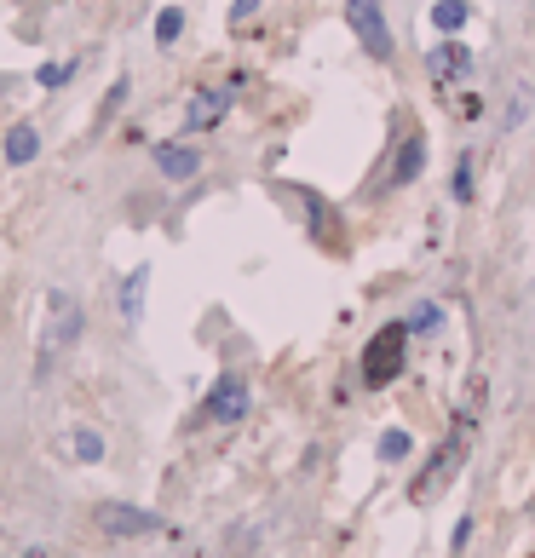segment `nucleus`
Returning <instances> with one entry per match:
<instances>
[{"label": "nucleus", "mask_w": 535, "mask_h": 558, "mask_svg": "<svg viewBox=\"0 0 535 558\" xmlns=\"http://www.w3.org/2000/svg\"><path fill=\"white\" fill-rule=\"evenodd\" d=\"M121 104H127V75H121L116 87H110V93H104V110H98V121H110L121 110Z\"/></svg>", "instance_id": "nucleus-20"}, {"label": "nucleus", "mask_w": 535, "mask_h": 558, "mask_svg": "<svg viewBox=\"0 0 535 558\" xmlns=\"http://www.w3.org/2000/svg\"><path fill=\"white\" fill-rule=\"evenodd\" d=\"M443 328V305L438 300H420L415 311H409V334H438Z\"/></svg>", "instance_id": "nucleus-15"}, {"label": "nucleus", "mask_w": 535, "mask_h": 558, "mask_svg": "<svg viewBox=\"0 0 535 558\" xmlns=\"http://www.w3.org/2000/svg\"><path fill=\"white\" fill-rule=\"evenodd\" d=\"M98 530L116 535V541H133V535H162L167 518L162 512H144V507H127V501H98Z\"/></svg>", "instance_id": "nucleus-4"}, {"label": "nucleus", "mask_w": 535, "mask_h": 558, "mask_svg": "<svg viewBox=\"0 0 535 558\" xmlns=\"http://www.w3.org/2000/svg\"><path fill=\"white\" fill-rule=\"evenodd\" d=\"M346 24L351 35L363 41L374 64H392V29H386V12H380V0H346Z\"/></svg>", "instance_id": "nucleus-3"}, {"label": "nucleus", "mask_w": 535, "mask_h": 558, "mask_svg": "<svg viewBox=\"0 0 535 558\" xmlns=\"http://www.w3.org/2000/svg\"><path fill=\"white\" fill-rule=\"evenodd\" d=\"M472 70V52L461 47V41H443L438 52H432V75H438V81H455V75H466Z\"/></svg>", "instance_id": "nucleus-12"}, {"label": "nucleus", "mask_w": 535, "mask_h": 558, "mask_svg": "<svg viewBox=\"0 0 535 558\" xmlns=\"http://www.w3.org/2000/svg\"><path fill=\"white\" fill-rule=\"evenodd\" d=\"M254 6H259V0H236V6H231V24H236V29H248V18H254Z\"/></svg>", "instance_id": "nucleus-22"}, {"label": "nucleus", "mask_w": 535, "mask_h": 558, "mask_svg": "<svg viewBox=\"0 0 535 558\" xmlns=\"http://www.w3.org/2000/svg\"><path fill=\"white\" fill-rule=\"evenodd\" d=\"M179 35H185V6H162V12H156V41L173 47Z\"/></svg>", "instance_id": "nucleus-16"}, {"label": "nucleus", "mask_w": 535, "mask_h": 558, "mask_svg": "<svg viewBox=\"0 0 535 558\" xmlns=\"http://www.w3.org/2000/svg\"><path fill=\"white\" fill-rule=\"evenodd\" d=\"M29 558H47V553H29Z\"/></svg>", "instance_id": "nucleus-23"}, {"label": "nucleus", "mask_w": 535, "mask_h": 558, "mask_svg": "<svg viewBox=\"0 0 535 558\" xmlns=\"http://www.w3.org/2000/svg\"><path fill=\"white\" fill-rule=\"evenodd\" d=\"M432 24H438L443 35H455V29L466 24V0H438V6H432Z\"/></svg>", "instance_id": "nucleus-17"}, {"label": "nucleus", "mask_w": 535, "mask_h": 558, "mask_svg": "<svg viewBox=\"0 0 535 558\" xmlns=\"http://www.w3.org/2000/svg\"><path fill=\"white\" fill-rule=\"evenodd\" d=\"M225 110H231V93H190L185 121L190 127H213V121H225Z\"/></svg>", "instance_id": "nucleus-10"}, {"label": "nucleus", "mask_w": 535, "mask_h": 558, "mask_svg": "<svg viewBox=\"0 0 535 558\" xmlns=\"http://www.w3.org/2000/svg\"><path fill=\"white\" fill-rule=\"evenodd\" d=\"M144 288H150V265H133V271L121 277V288H116V305H121V323L127 328L144 323Z\"/></svg>", "instance_id": "nucleus-7"}, {"label": "nucleus", "mask_w": 535, "mask_h": 558, "mask_svg": "<svg viewBox=\"0 0 535 558\" xmlns=\"http://www.w3.org/2000/svg\"><path fill=\"white\" fill-rule=\"evenodd\" d=\"M466 432H472V426L461 420V426H455V443H449V449H438V461H432V472H426V478L415 484V501H432V489L455 478V466H461V455H466Z\"/></svg>", "instance_id": "nucleus-6"}, {"label": "nucleus", "mask_w": 535, "mask_h": 558, "mask_svg": "<svg viewBox=\"0 0 535 558\" xmlns=\"http://www.w3.org/2000/svg\"><path fill=\"white\" fill-rule=\"evenodd\" d=\"M35 156H41V133H35L29 121H18V127L6 133V162L24 167V162H35Z\"/></svg>", "instance_id": "nucleus-11"}, {"label": "nucleus", "mask_w": 535, "mask_h": 558, "mask_svg": "<svg viewBox=\"0 0 535 558\" xmlns=\"http://www.w3.org/2000/svg\"><path fill=\"white\" fill-rule=\"evenodd\" d=\"M403 346H409V323H386L374 328V340L363 346V386H392L397 369H403Z\"/></svg>", "instance_id": "nucleus-2"}, {"label": "nucleus", "mask_w": 535, "mask_h": 558, "mask_svg": "<svg viewBox=\"0 0 535 558\" xmlns=\"http://www.w3.org/2000/svg\"><path fill=\"white\" fill-rule=\"evenodd\" d=\"M305 213H311V225H317V236H323V242H334V236H340V213L328 208L317 190H305Z\"/></svg>", "instance_id": "nucleus-13"}, {"label": "nucleus", "mask_w": 535, "mask_h": 558, "mask_svg": "<svg viewBox=\"0 0 535 558\" xmlns=\"http://www.w3.org/2000/svg\"><path fill=\"white\" fill-rule=\"evenodd\" d=\"M81 328H87L81 300L64 294V288H47V328H41V346H35V380H52V369L64 363V351L81 346Z\"/></svg>", "instance_id": "nucleus-1"}, {"label": "nucleus", "mask_w": 535, "mask_h": 558, "mask_svg": "<svg viewBox=\"0 0 535 558\" xmlns=\"http://www.w3.org/2000/svg\"><path fill=\"white\" fill-rule=\"evenodd\" d=\"M409 449H415V443H409V432H397V426L392 432H380V443H374V455H380L386 466H403L409 461Z\"/></svg>", "instance_id": "nucleus-14"}, {"label": "nucleus", "mask_w": 535, "mask_h": 558, "mask_svg": "<svg viewBox=\"0 0 535 558\" xmlns=\"http://www.w3.org/2000/svg\"><path fill=\"white\" fill-rule=\"evenodd\" d=\"M75 461H104V438L81 426V432H75Z\"/></svg>", "instance_id": "nucleus-18"}, {"label": "nucleus", "mask_w": 535, "mask_h": 558, "mask_svg": "<svg viewBox=\"0 0 535 558\" xmlns=\"http://www.w3.org/2000/svg\"><path fill=\"white\" fill-rule=\"evenodd\" d=\"M455 202H472V156L455 162Z\"/></svg>", "instance_id": "nucleus-19"}, {"label": "nucleus", "mask_w": 535, "mask_h": 558, "mask_svg": "<svg viewBox=\"0 0 535 558\" xmlns=\"http://www.w3.org/2000/svg\"><path fill=\"white\" fill-rule=\"evenodd\" d=\"M75 75V64H41V87H64Z\"/></svg>", "instance_id": "nucleus-21"}, {"label": "nucleus", "mask_w": 535, "mask_h": 558, "mask_svg": "<svg viewBox=\"0 0 535 558\" xmlns=\"http://www.w3.org/2000/svg\"><path fill=\"white\" fill-rule=\"evenodd\" d=\"M242 415H248V380H242V374H219V380H213V392H208V403H202V420L236 426Z\"/></svg>", "instance_id": "nucleus-5"}, {"label": "nucleus", "mask_w": 535, "mask_h": 558, "mask_svg": "<svg viewBox=\"0 0 535 558\" xmlns=\"http://www.w3.org/2000/svg\"><path fill=\"white\" fill-rule=\"evenodd\" d=\"M156 173L162 179H196L202 173V150L196 144H156Z\"/></svg>", "instance_id": "nucleus-8"}, {"label": "nucleus", "mask_w": 535, "mask_h": 558, "mask_svg": "<svg viewBox=\"0 0 535 558\" xmlns=\"http://www.w3.org/2000/svg\"><path fill=\"white\" fill-rule=\"evenodd\" d=\"M420 167H426V139L409 127V133H403V156L392 162V185H415Z\"/></svg>", "instance_id": "nucleus-9"}]
</instances>
